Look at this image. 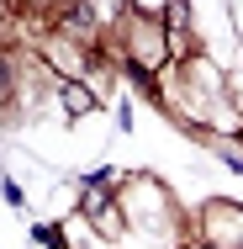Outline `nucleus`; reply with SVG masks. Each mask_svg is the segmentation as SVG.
<instances>
[{"label":"nucleus","mask_w":243,"mask_h":249,"mask_svg":"<svg viewBox=\"0 0 243 249\" xmlns=\"http://www.w3.org/2000/svg\"><path fill=\"white\" fill-rule=\"evenodd\" d=\"M32 239H37V244H48V249H69L64 228H53V223H37V228H32Z\"/></svg>","instance_id":"nucleus-6"},{"label":"nucleus","mask_w":243,"mask_h":249,"mask_svg":"<svg viewBox=\"0 0 243 249\" xmlns=\"http://www.w3.org/2000/svg\"><path fill=\"white\" fill-rule=\"evenodd\" d=\"M96 58H100V53L80 48L74 37H64V32H53V27H48V37H43V64H48L58 80H85V74L96 69Z\"/></svg>","instance_id":"nucleus-4"},{"label":"nucleus","mask_w":243,"mask_h":249,"mask_svg":"<svg viewBox=\"0 0 243 249\" xmlns=\"http://www.w3.org/2000/svg\"><path fill=\"white\" fill-rule=\"evenodd\" d=\"M191 233L211 249H243V201H206L191 217Z\"/></svg>","instance_id":"nucleus-2"},{"label":"nucleus","mask_w":243,"mask_h":249,"mask_svg":"<svg viewBox=\"0 0 243 249\" xmlns=\"http://www.w3.org/2000/svg\"><path fill=\"white\" fill-rule=\"evenodd\" d=\"M58 101H64L69 117H90V111H100V96L85 85V80H64V85H58Z\"/></svg>","instance_id":"nucleus-5"},{"label":"nucleus","mask_w":243,"mask_h":249,"mask_svg":"<svg viewBox=\"0 0 243 249\" xmlns=\"http://www.w3.org/2000/svg\"><path fill=\"white\" fill-rule=\"evenodd\" d=\"M80 217L90 223L96 239H122V233H127V212H122V196H116V191L85 186V196H80Z\"/></svg>","instance_id":"nucleus-3"},{"label":"nucleus","mask_w":243,"mask_h":249,"mask_svg":"<svg viewBox=\"0 0 243 249\" xmlns=\"http://www.w3.org/2000/svg\"><path fill=\"white\" fill-rule=\"evenodd\" d=\"M116 196H122V212H127L132 233H148L153 244H169V249H180L191 239V212L169 196V186L159 175H127L116 186Z\"/></svg>","instance_id":"nucleus-1"},{"label":"nucleus","mask_w":243,"mask_h":249,"mask_svg":"<svg viewBox=\"0 0 243 249\" xmlns=\"http://www.w3.org/2000/svg\"><path fill=\"white\" fill-rule=\"evenodd\" d=\"M227 96H233V106H238V117H243V80H233V74H227Z\"/></svg>","instance_id":"nucleus-7"}]
</instances>
